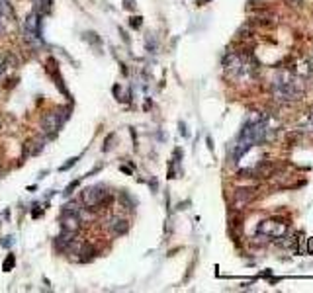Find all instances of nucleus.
<instances>
[{
    "mask_svg": "<svg viewBox=\"0 0 313 293\" xmlns=\"http://www.w3.org/2000/svg\"><path fill=\"white\" fill-rule=\"evenodd\" d=\"M258 233L266 235V237H282L286 233V225L280 223V221H264L258 227Z\"/></svg>",
    "mask_w": 313,
    "mask_h": 293,
    "instance_id": "obj_8",
    "label": "nucleus"
},
{
    "mask_svg": "<svg viewBox=\"0 0 313 293\" xmlns=\"http://www.w3.org/2000/svg\"><path fill=\"white\" fill-rule=\"evenodd\" d=\"M34 6H36V12L39 16L43 14H49L51 8H53V0H34Z\"/></svg>",
    "mask_w": 313,
    "mask_h": 293,
    "instance_id": "obj_11",
    "label": "nucleus"
},
{
    "mask_svg": "<svg viewBox=\"0 0 313 293\" xmlns=\"http://www.w3.org/2000/svg\"><path fill=\"white\" fill-rule=\"evenodd\" d=\"M108 229H110V233L114 237H121V235H125L129 231V223L123 217H112L110 223H108Z\"/></svg>",
    "mask_w": 313,
    "mask_h": 293,
    "instance_id": "obj_9",
    "label": "nucleus"
},
{
    "mask_svg": "<svg viewBox=\"0 0 313 293\" xmlns=\"http://www.w3.org/2000/svg\"><path fill=\"white\" fill-rule=\"evenodd\" d=\"M73 240H75V233H67V231H61V235L57 237V240H55V246H57V250H67L71 244H73Z\"/></svg>",
    "mask_w": 313,
    "mask_h": 293,
    "instance_id": "obj_10",
    "label": "nucleus"
},
{
    "mask_svg": "<svg viewBox=\"0 0 313 293\" xmlns=\"http://www.w3.org/2000/svg\"><path fill=\"white\" fill-rule=\"evenodd\" d=\"M61 229L67 231V233H78L80 231V217L73 211V209H67L63 215H61Z\"/></svg>",
    "mask_w": 313,
    "mask_h": 293,
    "instance_id": "obj_7",
    "label": "nucleus"
},
{
    "mask_svg": "<svg viewBox=\"0 0 313 293\" xmlns=\"http://www.w3.org/2000/svg\"><path fill=\"white\" fill-rule=\"evenodd\" d=\"M69 110H59V111H49L45 117H43V121H41V127H43V133L45 135H55L59 129H61V125L65 123V119L69 117V113H67Z\"/></svg>",
    "mask_w": 313,
    "mask_h": 293,
    "instance_id": "obj_5",
    "label": "nucleus"
},
{
    "mask_svg": "<svg viewBox=\"0 0 313 293\" xmlns=\"http://www.w3.org/2000/svg\"><path fill=\"white\" fill-rule=\"evenodd\" d=\"M14 266V256L10 254L8 258H6V262H4V270H8V268H12Z\"/></svg>",
    "mask_w": 313,
    "mask_h": 293,
    "instance_id": "obj_12",
    "label": "nucleus"
},
{
    "mask_svg": "<svg viewBox=\"0 0 313 293\" xmlns=\"http://www.w3.org/2000/svg\"><path fill=\"white\" fill-rule=\"evenodd\" d=\"M307 252H309V254H313V237L309 238V244H307Z\"/></svg>",
    "mask_w": 313,
    "mask_h": 293,
    "instance_id": "obj_13",
    "label": "nucleus"
},
{
    "mask_svg": "<svg viewBox=\"0 0 313 293\" xmlns=\"http://www.w3.org/2000/svg\"><path fill=\"white\" fill-rule=\"evenodd\" d=\"M106 198H108V192H106L102 186H92V188H86V190L82 192V201H84V205L90 207V209L100 207Z\"/></svg>",
    "mask_w": 313,
    "mask_h": 293,
    "instance_id": "obj_6",
    "label": "nucleus"
},
{
    "mask_svg": "<svg viewBox=\"0 0 313 293\" xmlns=\"http://www.w3.org/2000/svg\"><path fill=\"white\" fill-rule=\"evenodd\" d=\"M41 16L38 12L30 14L26 20H24V39L32 45H41L43 43V37H41Z\"/></svg>",
    "mask_w": 313,
    "mask_h": 293,
    "instance_id": "obj_4",
    "label": "nucleus"
},
{
    "mask_svg": "<svg viewBox=\"0 0 313 293\" xmlns=\"http://www.w3.org/2000/svg\"><path fill=\"white\" fill-rule=\"evenodd\" d=\"M223 67H225V73L235 80H249V78L254 76V71H256L254 63L249 57L239 55V53L227 55Z\"/></svg>",
    "mask_w": 313,
    "mask_h": 293,
    "instance_id": "obj_3",
    "label": "nucleus"
},
{
    "mask_svg": "<svg viewBox=\"0 0 313 293\" xmlns=\"http://www.w3.org/2000/svg\"><path fill=\"white\" fill-rule=\"evenodd\" d=\"M272 94L282 104H292L301 100L303 96V84L293 74H282L272 82Z\"/></svg>",
    "mask_w": 313,
    "mask_h": 293,
    "instance_id": "obj_2",
    "label": "nucleus"
},
{
    "mask_svg": "<svg viewBox=\"0 0 313 293\" xmlns=\"http://www.w3.org/2000/svg\"><path fill=\"white\" fill-rule=\"evenodd\" d=\"M272 131H274V129H272L270 123H268V117L256 115V117L249 119L247 125L243 127L241 135H239V141H237V145H235V153H233V157L239 159V157L249 149V146H253L254 143L266 141V139L270 137Z\"/></svg>",
    "mask_w": 313,
    "mask_h": 293,
    "instance_id": "obj_1",
    "label": "nucleus"
},
{
    "mask_svg": "<svg viewBox=\"0 0 313 293\" xmlns=\"http://www.w3.org/2000/svg\"><path fill=\"white\" fill-rule=\"evenodd\" d=\"M290 2H292V4H299V2H301V0H290Z\"/></svg>",
    "mask_w": 313,
    "mask_h": 293,
    "instance_id": "obj_14",
    "label": "nucleus"
}]
</instances>
